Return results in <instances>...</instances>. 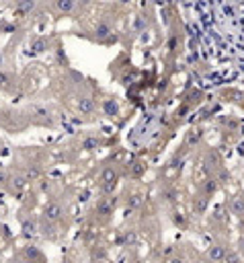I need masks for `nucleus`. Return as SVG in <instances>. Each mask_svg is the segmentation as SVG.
<instances>
[{
    "mask_svg": "<svg viewBox=\"0 0 244 263\" xmlns=\"http://www.w3.org/2000/svg\"><path fill=\"white\" fill-rule=\"evenodd\" d=\"M119 16H121V10L113 4L103 6L96 12L90 10V14L84 21V27L78 29L76 35H80L92 43H98V45H115L121 39Z\"/></svg>",
    "mask_w": 244,
    "mask_h": 263,
    "instance_id": "1",
    "label": "nucleus"
},
{
    "mask_svg": "<svg viewBox=\"0 0 244 263\" xmlns=\"http://www.w3.org/2000/svg\"><path fill=\"white\" fill-rule=\"evenodd\" d=\"M92 10V0H47L45 12L59 21V18H72L80 21L86 18Z\"/></svg>",
    "mask_w": 244,
    "mask_h": 263,
    "instance_id": "2",
    "label": "nucleus"
},
{
    "mask_svg": "<svg viewBox=\"0 0 244 263\" xmlns=\"http://www.w3.org/2000/svg\"><path fill=\"white\" fill-rule=\"evenodd\" d=\"M29 115H27V109H2L0 111V127L10 132V134H21L29 127Z\"/></svg>",
    "mask_w": 244,
    "mask_h": 263,
    "instance_id": "3",
    "label": "nucleus"
},
{
    "mask_svg": "<svg viewBox=\"0 0 244 263\" xmlns=\"http://www.w3.org/2000/svg\"><path fill=\"white\" fill-rule=\"evenodd\" d=\"M121 177H123V166L121 164H117V162L105 164L100 168V175H98V191H100V195H113V191L117 189Z\"/></svg>",
    "mask_w": 244,
    "mask_h": 263,
    "instance_id": "4",
    "label": "nucleus"
},
{
    "mask_svg": "<svg viewBox=\"0 0 244 263\" xmlns=\"http://www.w3.org/2000/svg\"><path fill=\"white\" fill-rule=\"evenodd\" d=\"M45 4H47V0H10V2H8L12 14H14L21 23L29 21L31 16L43 14V12H45Z\"/></svg>",
    "mask_w": 244,
    "mask_h": 263,
    "instance_id": "5",
    "label": "nucleus"
},
{
    "mask_svg": "<svg viewBox=\"0 0 244 263\" xmlns=\"http://www.w3.org/2000/svg\"><path fill=\"white\" fill-rule=\"evenodd\" d=\"M57 39L55 35H43V33H33L27 37V45H25V53L29 58H39L43 53H49L55 47Z\"/></svg>",
    "mask_w": 244,
    "mask_h": 263,
    "instance_id": "6",
    "label": "nucleus"
},
{
    "mask_svg": "<svg viewBox=\"0 0 244 263\" xmlns=\"http://www.w3.org/2000/svg\"><path fill=\"white\" fill-rule=\"evenodd\" d=\"M66 216H68V201H64L62 195H51L43 205L41 218H45V220H49V222L59 226Z\"/></svg>",
    "mask_w": 244,
    "mask_h": 263,
    "instance_id": "7",
    "label": "nucleus"
},
{
    "mask_svg": "<svg viewBox=\"0 0 244 263\" xmlns=\"http://www.w3.org/2000/svg\"><path fill=\"white\" fill-rule=\"evenodd\" d=\"M115 214V199L111 195H100L92 208V220L96 224H109Z\"/></svg>",
    "mask_w": 244,
    "mask_h": 263,
    "instance_id": "8",
    "label": "nucleus"
},
{
    "mask_svg": "<svg viewBox=\"0 0 244 263\" xmlns=\"http://www.w3.org/2000/svg\"><path fill=\"white\" fill-rule=\"evenodd\" d=\"M27 115H29V123H31V125L55 127V115H53L51 109L45 107V105H33V107H27Z\"/></svg>",
    "mask_w": 244,
    "mask_h": 263,
    "instance_id": "9",
    "label": "nucleus"
},
{
    "mask_svg": "<svg viewBox=\"0 0 244 263\" xmlns=\"http://www.w3.org/2000/svg\"><path fill=\"white\" fill-rule=\"evenodd\" d=\"M14 64H2L0 66V92L14 95L21 88V78L12 68Z\"/></svg>",
    "mask_w": 244,
    "mask_h": 263,
    "instance_id": "10",
    "label": "nucleus"
},
{
    "mask_svg": "<svg viewBox=\"0 0 244 263\" xmlns=\"http://www.w3.org/2000/svg\"><path fill=\"white\" fill-rule=\"evenodd\" d=\"M98 113L111 121L119 119L121 117V103L115 95H103L100 99V105H98Z\"/></svg>",
    "mask_w": 244,
    "mask_h": 263,
    "instance_id": "11",
    "label": "nucleus"
},
{
    "mask_svg": "<svg viewBox=\"0 0 244 263\" xmlns=\"http://www.w3.org/2000/svg\"><path fill=\"white\" fill-rule=\"evenodd\" d=\"M103 144H105V138H103L100 134H84V136L78 140V148H80V152H92V150H98Z\"/></svg>",
    "mask_w": 244,
    "mask_h": 263,
    "instance_id": "12",
    "label": "nucleus"
},
{
    "mask_svg": "<svg viewBox=\"0 0 244 263\" xmlns=\"http://www.w3.org/2000/svg\"><path fill=\"white\" fill-rule=\"evenodd\" d=\"M18 257H21L23 263H41L43 261V253H41V249L37 245H25L21 249Z\"/></svg>",
    "mask_w": 244,
    "mask_h": 263,
    "instance_id": "13",
    "label": "nucleus"
},
{
    "mask_svg": "<svg viewBox=\"0 0 244 263\" xmlns=\"http://www.w3.org/2000/svg\"><path fill=\"white\" fill-rule=\"evenodd\" d=\"M21 230L25 236H33L39 232V218L37 216H21Z\"/></svg>",
    "mask_w": 244,
    "mask_h": 263,
    "instance_id": "14",
    "label": "nucleus"
},
{
    "mask_svg": "<svg viewBox=\"0 0 244 263\" xmlns=\"http://www.w3.org/2000/svg\"><path fill=\"white\" fill-rule=\"evenodd\" d=\"M226 251H228V247H226V245H221V242H213L211 247H207L205 257H207L211 263H223Z\"/></svg>",
    "mask_w": 244,
    "mask_h": 263,
    "instance_id": "15",
    "label": "nucleus"
},
{
    "mask_svg": "<svg viewBox=\"0 0 244 263\" xmlns=\"http://www.w3.org/2000/svg\"><path fill=\"white\" fill-rule=\"evenodd\" d=\"M144 173H146V162H144V160H139V158L131 160V162L127 164V168H125V175H127L131 181L141 179V177H144Z\"/></svg>",
    "mask_w": 244,
    "mask_h": 263,
    "instance_id": "16",
    "label": "nucleus"
},
{
    "mask_svg": "<svg viewBox=\"0 0 244 263\" xmlns=\"http://www.w3.org/2000/svg\"><path fill=\"white\" fill-rule=\"evenodd\" d=\"M39 234L43 238H47V240H55L57 238V224H53V222H49V220L39 216Z\"/></svg>",
    "mask_w": 244,
    "mask_h": 263,
    "instance_id": "17",
    "label": "nucleus"
},
{
    "mask_svg": "<svg viewBox=\"0 0 244 263\" xmlns=\"http://www.w3.org/2000/svg\"><path fill=\"white\" fill-rule=\"evenodd\" d=\"M228 208H230V214H232L234 218H244V195H242V193L234 195V197L230 199Z\"/></svg>",
    "mask_w": 244,
    "mask_h": 263,
    "instance_id": "18",
    "label": "nucleus"
},
{
    "mask_svg": "<svg viewBox=\"0 0 244 263\" xmlns=\"http://www.w3.org/2000/svg\"><path fill=\"white\" fill-rule=\"evenodd\" d=\"M127 197H129V199L123 201V208H125V210H135V208H139V205L144 203V193H141V191H131Z\"/></svg>",
    "mask_w": 244,
    "mask_h": 263,
    "instance_id": "19",
    "label": "nucleus"
},
{
    "mask_svg": "<svg viewBox=\"0 0 244 263\" xmlns=\"http://www.w3.org/2000/svg\"><path fill=\"white\" fill-rule=\"evenodd\" d=\"M223 263H244V257L240 255V251H238V249L228 247L226 257H223Z\"/></svg>",
    "mask_w": 244,
    "mask_h": 263,
    "instance_id": "20",
    "label": "nucleus"
},
{
    "mask_svg": "<svg viewBox=\"0 0 244 263\" xmlns=\"http://www.w3.org/2000/svg\"><path fill=\"white\" fill-rule=\"evenodd\" d=\"M10 181H12V173H10L8 168L0 166V189H8Z\"/></svg>",
    "mask_w": 244,
    "mask_h": 263,
    "instance_id": "21",
    "label": "nucleus"
},
{
    "mask_svg": "<svg viewBox=\"0 0 244 263\" xmlns=\"http://www.w3.org/2000/svg\"><path fill=\"white\" fill-rule=\"evenodd\" d=\"M160 197H162L166 203H174V201H176V191H174V189H164V191L160 193Z\"/></svg>",
    "mask_w": 244,
    "mask_h": 263,
    "instance_id": "22",
    "label": "nucleus"
},
{
    "mask_svg": "<svg viewBox=\"0 0 244 263\" xmlns=\"http://www.w3.org/2000/svg\"><path fill=\"white\" fill-rule=\"evenodd\" d=\"M133 242H135V234L129 232V230H125V232L121 234V245H123V247H129V245H133Z\"/></svg>",
    "mask_w": 244,
    "mask_h": 263,
    "instance_id": "23",
    "label": "nucleus"
},
{
    "mask_svg": "<svg viewBox=\"0 0 244 263\" xmlns=\"http://www.w3.org/2000/svg\"><path fill=\"white\" fill-rule=\"evenodd\" d=\"M166 263H187V261H185V257H180V255H174V257H170Z\"/></svg>",
    "mask_w": 244,
    "mask_h": 263,
    "instance_id": "24",
    "label": "nucleus"
},
{
    "mask_svg": "<svg viewBox=\"0 0 244 263\" xmlns=\"http://www.w3.org/2000/svg\"><path fill=\"white\" fill-rule=\"evenodd\" d=\"M236 249H238V251H240V255L244 257V234L240 236V240H238V247H236Z\"/></svg>",
    "mask_w": 244,
    "mask_h": 263,
    "instance_id": "25",
    "label": "nucleus"
},
{
    "mask_svg": "<svg viewBox=\"0 0 244 263\" xmlns=\"http://www.w3.org/2000/svg\"><path fill=\"white\" fill-rule=\"evenodd\" d=\"M92 263H111L109 259H98V261H92Z\"/></svg>",
    "mask_w": 244,
    "mask_h": 263,
    "instance_id": "26",
    "label": "nucleus"
},
{
    "mask_svg": "<svg viewBox=\"0 0 244 263\" xmlns=\"http://www.w3.org/2000/svg\"><path fill=\"white\" fill-rule=\"evenodd\" d=\"M0 35H2V31H0Z\"/></svg>",
    "mask_w": 244,
    "mask_h": 263,
    "instance_id": "27",
    "label": "nucleus"
}]
</instances>
